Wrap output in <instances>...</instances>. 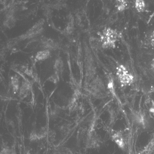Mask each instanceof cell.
I'll return each mask as SVG.
<instances>
[{
	"instance_id": "7c38bea8",
	"label": "cell",
	"mask_w": 154,
	"mask_h": 154,
	"mask_svg": "<svg viewBox=\"0 0 154 154\" xmlns=\"http://www.w3.org/2000/svg\"><path fill=\"white\" fill-rule=\"evenodd\" d=\"M1 154H15V153L13 149L10 148L8 146H5L2 147Z\"/></svg>"
},
{
	"instance_id": "30bf717a",
	"label": "cell",
	"mask_w": 154,
	"mask_h": 154,
	"mask_svg": "<svg viewBox=\"0 0 154 154\" xmlns=\"http://www.w3.org/2000/svg\"><path fill=\"white\" fill-rule=\"evenodd\" d=\"M54 68L55 70L57 72V74L59 73L62 72L63 69V63L61 59H57L56 62H55V65H54Z\"/></svg>"
},
{
	"instance_id": "7a4b0ae2",
	"label": "cell",
	"mask_w": 154,
	"mask_h": 154,
	"mask_svg": "<svg viewBox=\"0 0 154 154\" xmlns=\"http://www.w3.org/2000/svg\"><path fill=\"white\" fill-rule=\"evenodd\" d=\"M116 75L119 82L123 86H129L134 82V76L122 64L117 67Z\"/></svg>"
},
{
	"instance_id": "2e32d148",
	"label": "cell",
	"mask_w": 154,
	"mask_h": 154,
	"mask_svg": "<svg viewBox=\"0 0 154 154\" xmlns=\"http://www.w3.org/2000/svg\"><path fill=\"white\" fill-rule=\"evenodd\" d=\"M12 83L14 89L17 91L19 88V85L18 79L16 78H13V79L12 80Z\"/></svg>"
},
{
	"instance_id": "5bb4252c",
	"label": "cell",
	"mask_w": 154,
	"mask_h": 154,
	"mask_svg": "<svg viewBox=\"0 0 154 154\" xmlns=\"http://www.w3.org/2000/svg\"><path fill=\"white\" fill-rule=\"evenodd\" d=\"M14 24V20L13 17L9 16L6 20V25L9 27H12Z\"/></svg>"
},
{
	"instance_id": "6da1fadb",
	"label": "cell",
	"mask_w": 154,
	"mask_h": 154,
	"mask_svg": "<svg viewBox=\"0 0 154 154\" xmlns=\"http://www.w3.org/2000/svg\"><path fill=\"white\" fill-rule=\"evenodd\" d=\"M119 37V33L117 30L110 27L106 28L101 35L102 46L104 48H114Z\"/></svg>"
},
{
	"instance_id": "8fae6325",
	"label": "cell",
	"mask_w": 154,
	"mask_h": 154,
	"mask_svg": "<svg viewBox=\"0 0 154 154\" xmlns=\"http://www.w3.org/2000/svg\"><path fill=\"white\" fill-rule=\"evenodd\" d=\"M154 148V141H151L146 146L143 150V154H150L153 152Z\"/></svg>"
},
{
	"instance_id": "277c9868",
	"label": "cell",
	"mask_w": 154,
	"mask_h": 154,
	"mask_svg": "<svg viewBox=\"0 0 154 154\" xmlns=\"http://www.w3.org/2000/svg\"><path fill=\"white\" fill-rule=\"evenodd\" d=\"M112 139L114 142L117 144L120 148H124L125 146L124 139L123 137V135L119 131H117L112 135Z\"/></svg>"
},
{
	"instance_id": "3957f363",
	"label": "cell",
	"mask_w": 154,
	"mask_h": 154,
	"mask_svg": "<svg viewBox=\"0 0 154 154\" xmlns=\"http://www.w3.org/2000/svg\"><path fill=\"white\" fill-rule=\"evenodd\" d=\"M86 143L88 148H95L99 146L100 140L94 132L91 131L88 134Z\"/></svg>"
},
{
	"instance_id": "9a60e30c",
	"label": "cell",
	"mask_w": 154,
	"mask_h": 154,
	"mask_svg": "<svg viewBox=\"0 0 154 154\" xmlns=\"http://www.w3.org/2000/svg\"><path fill=\"white\" fill-rule=\"evenodd\" d=\"M59 80V77L58 74H56L53 75H51V77H50L48 80L51 82H53V83H56L58 82Z\"/></svg>"
},
{
	"instance_id": "ac0fdd59",
	"label": "cell",
	"mask_w": 154,
	"mask_h": 154,
	"mask_svg": "<svg viewBox=\"0 0 154 154\" xmlns=\"http://www.w3.org/2000/svg\"><path fill=\"white\" fill-rule=\"evenodd\" d=\"M151 42L152 44L154 45V31L152 33V36H151Z\"/></svg>"
},
{
	"instance_id": "4fadbf2b",
	"label": "cell",
	"mask_w": 154,
	"mask_h": 154,
	"mask_svg": "<svg viewBox=\"0 0 154 154\" xmlns=\"http://www.w3.org/2000/svg\"><path fill=\"white\" fill-rule=\"evenodd\" d=\"M70 129V126L68 125H64L61 126L60 128V131L63 134L66 135L69 132Z\"/></svg>"
},
{
	"instance_id": "8992f818",
	"label": "cell",
	"mask_w": 154,
	"mask_h": 154,
	"mask_svg": "<svg viewBox=\"0 0 154 154\" xmlns=\"http://www.w3.org/2000/svg\"><path fill=\"white\" fill-rule=\"evenodd\" d=\"M135 8L139 13H142L145 11L146 3L143 0H137L135 2Z\"/></svg>"
},
{
	"instance_id": "ba28073f",
	"label": "cell",
	"mask_w": 154,
	"mask_h": 154,
	"mask_svg": "<svg viewBox=\"0 0 154 154\" xmlns=\"http://www.w3.org/2000/svg\"><path fill=\"white\" fill-rule=\"evenodd\" d=\"M116 6L118 11L122 12L127 8L128 3L125 1L119 0L116 1Z\"/></svg>"
},
{
	"instance_id": "9c48e42d",
	"label": "cell",
	"mask_w": 154,
	"mask_h": 154,
	"mask_svg": "<svg viewBox=\"0 0 154 154\" xmlns=\"http://www.w3.org/2000/svg\"><path fill=\"white\" fill-rule=\"evenodd\" d=\"M49 132L48 128L46 126L42 127L41 129H39L38 131H37L38 139H42L46 137L47 135H48Z\"/></svg>"
},
{
	"instance_id": "5b68a950",
	"label": "cell",
	"mask_w": 154,
	"mask_h": 154,
	"mask_svg": "<svg viewBox=\"0 0 154 154\" xmlns=\"http://www.w3.org/2000/svg\"><path fill=\"white\" fill-rule=\"evenodd\" d=\"M31 86L30 84L27 82H24L22 83L20 91V97L25 98L27 96L30 91Z\"/></svg>"
},
{
	"instance_id": "52a82bcc",
	"label": "cell",
	"mask_w": 154,
	"mask_h": 154,
	"mask_svg": "<svg viewBox=\"0 0 154 154\" xmlns=\"http://www.w3.org/2000/svg\"><path fill=\"white\" fill-rule=\"evenodd\" d=\"M50 55L49 50L41 51L38 52L36 56V58L38 61H42L47 59Z\"/></svg>"
},
{
	"instance_id": "e0dca14e",
	"label": "cell",
	"mask_w": 154,
	"mask_h": 154,
	"mask_svg": "<svg viewBox=\"0 0 154 154\" xmlns=\"http://www.w3.org/2000/svg\"><path fill=\"white\" fill-rule=\"evenodd\" d=\"M38 137L37 131H32L31 133L30 134V140L31 141H33L38 140Z\"/></svg>"
}]
</instances>
